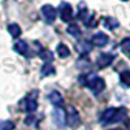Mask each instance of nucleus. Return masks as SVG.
Masks as SVG:
<instances>
[{
  "instance_id": "nucleus-15",
  "label": "nucleus",
  "mask_w": 130,
  "mask_h": 130,
  "mask_svg": "<svg viewBox=\"0 0 130 130\" xmlns=\"http://www.w3.org/2000/svg\"><path fill=\"white\" fill-rule=\"evenodd\" d=\"M8 31H9V34L12 35L13 38H18L21 35V27L17 25V24H9L8 25Z\"/></svg>"
},
{
  "instance_id": "nucleus-4",
  "label": "nucleus",
  "mask_w": 130,
  "mask_h": 130,
  "mask_svg": "<svg viewBox=\"0 0 130 130\" xmlns=\"http://www.w3.org/2000/svg\"><path fill=\"white\" fill-rule=\"evenodd\" d=\"M79 122H81V117H79L78 111L73 105H69L67 109V125L75 127L77 125H79Z\"/></svg>"
},
{
  "instance_id": "nucleus-7",
  "label": "nucleus",
  "mask_w": 130,
  "mask_h": 130,
  "mask_svg": "<svg viewBox=\"0 0 130 130\" xmlns=\"http://www.w3.org/2000/svg\"><path fill=\"white\" fill-rule=\"evenodd\" d=\"M113 59H115L113 53H102V55H99L98 61H96L98 62V67H99L100 69L109 67V65L113 62Z\"/></svg>"
},
{
  "instance_id": "nucleus-12",
  "label": "nucleus",
  "mask_w": 130,
  "mask_h": 130,
  "mask_svg": "<svg viewBox=\"0 0 130 130\" xmlns=\"http://www.w3.org/2000/svg\"><path fill=\"white\" fill-rule=\"evenodd\" d=\"M43 77H48V75H53L55 74V67L51 64V62H46L44 65L42 67V70H40Z\"/></svg>"
},
{
  "instance_id": "nucleus-5",
  "label": "nucleus",
  "mask_w": 130,
  "mask_h": 130,
  "mask_svg": "<svg viewBox=\"0 0 130 130\" xmlns=\"http://www.w3.org/2000/svg\"><path fill=\"white\" fill-rule=\"evenodd\" d=\"M37 96H38V92L34 91V92H31L25 99V111L26 112H34L37 108H38Z\"/></svg>"
},
{
  "instance_id": "nucleus-2",
  "label": "nucleus",
  "mask_w": 130,
  "mask_h": 130,
  "mask_svg": "<svg viewBox=\"0 0 130 130\" xmlns=\"http://www.w3.org/2000/svg\"><path fill=\"white\" fill-rule=\"evenodd\" d=\"M126 109L125 108H108L100 116V122L103 125H111L121 122L126 117Z\"/></svg>"
},
{
  "instance_id": "nucleus-17",
  "label": "nucleus",
  "mask_w": 130,
  "mask_h": 130,
  "mask_svg": "<svg viewBox=\"0 0 130 130\" xmlns=\"http://www.w3.org/2000/svg\"><path fill=\"white\" fill-rule=\"evenodd\" d=\"M67 31H68V34H70V35H73V37H79V35H81V30H79V27L75 25V24L69 25L68 29H67Z\"/></svg>"
},
{
  "instance_id": "nucleus-11",
  "label": "nucleus",
  "mask_w": 130,
  "mask_h": 130,
  "mask_svg": "<svg viewBox=\"0 0 130 130\" xmlns=\"http://www.w3.org/2000/svg\"><path fill=\"white\" fill-rule=\"evenodd\" d=\"M13 48H14V51L17 53H20V55H26L27 51H29V46H27V43L25 40H17L14 43Z\"/></svg>"
},
{
  "instance_id": "nucleus-1",
  "label": "nucleus",
  "mask_w": 130,
  "mask_h": 130,
  "mask_svg": "<svg viewBox=\"0 0 130 130\" xmlns=\"http://www.w3.org/2000/svg\"><path fill=\"white\" fill-rule=\"evenodd\" d=\"M79 82L82 85H85L87 89H90L92 91V94L98 95L100 94L104 89H105V82L103 78H100L99 75H96L95 73H89L79 77Z\"/></svg>"
},
{
  "instance_id": "nucleus-20",
  "label": "nucleus",
  "mask_w": 130,
  "mask_h": 130,
  "mask_svg": "<svg viewBox=\"0 0 130 130\" xmlns=\"http://www.w3.org/2000/svg\"><path fill=\"white\" fill-rule=\"evenodd\" d=\"M14 124L12 121H0V130H13Z\"/></svg>"
},
{
  "instance_id": "nucleus-10",
  "label": "nucleus",
  "mask_w": 130,
  "mask_h": 130,
  "mask_svg": "<svg viewBox=\"0 0 130 130\" xmlns=\"http://www.w3.org/2000/svg\"><path fill=\"white\" fill-rule=\"evenodd\" d=\"M48 100H50L53 105L61 107L62 103H64V98H62V95H61L59 91H51V92L48 94Z\"/></svg>"
},
{
  "instance_id": "nucleus-13",
  "label": "nucleus",
  "mask_w": 130,
  "mask_h": 130,
  "mask_svg": "<svg viewBox=\"0 0 130 130\" xmlns=\"http://www.w3.org/2000/svg\"><path fill=\"white\" fill-rule=\"evenodd\" d=\"M104 26L108 29V30H113V29H116V27H118V21L116 20V18H113V17H105L104 18Z\"/></svg>"
},
{
  "instance_id": "nucleus-22",
  "label": "nucleus",
  "mask_w": 130,
  "mask_h": 130,
  "mask_svg": "<svg viewBox=\"0 0 130 130\" xmlns=\"http://www.w3.org/2000/svg\"><path fill=\"white\" fill-rule=\"evenodd\" d=\"M111 130H122V129H111Z\"/></svg>"
},
{
  "instance_id": "nucleus-21",
  "label": "nucleus",
  "mask_w": 130,
  "mask_h": 130,
  "mask_svg": "<svg viewBox=\"0 0 130 130\" xmlns=\"http://www.w3.org/2000/svg\"><path fill=\"white\" fill-rule=\"evenodd\" d=\"M125 125H126V127L130 130V120H126V122H125Z\"/></svg>"
},
{
  "instance_id": "nucleus-8",
  "label": "nucleus",
  "mask_w": 130,
  "mask_h": 130,
  "mask_svg": "<svg viewBox=\"0 0 130 130\" xmlns=\"http://www.w3.org/2000/svg\"><path fill=\"white\" fill-rule=\"evenodd\" d=\"M42 13H43V16L46 17V20L48 21L50 24H52L53 21L56 20V16H57L56 9L53 8L52 5H50V4L43 5V8H42Z\"/></svg>"
},
{
  "instance_id": "nucleus-3",
  "label": "nucleus",
  "mask_w": 130,
  "mask_h": 130,
  "mask_svg": "<svg viewBox=\"0 0 130 130\" xmlns=\"http://www.w3.org/2000/svg\"><path fill=\"white\" fill-rule=\"evenodd\" d=\"M52 120L56 126L64 127L67 125V112H65L61 107H56L52 111Z\"/></svg>"
},
{
  "instance_id": "nucleus-14",
  "label": "nucleus",
  "mask_w": 130,
  "mask_h": 130,
  "mask_svg": "<svg viewBox=\"0 0 130 130\" xmlns=\"http://www.w3.org/2000/svg\"><path fill=\"white\" fill-rule=\"evenodd\" d=\"M56 52H57L59 57H61V59H65V57H68V56L70 55V51H69L68 46L62 44V43L56 47Z\"/></svg>"
},
{
  "instance_id": "nucleus-16",
  "label": "nucleus",
  "mask_w": 130,
  "mask_h": 130,
  "mask_svg": "<svg viewBox=\"0 0 130 130\" xmlns=\"http://www.w3.org/2000/svg\"><path fill=\"white\" fill-rule=\"evenodd\" d=\"M120 81L124 86L126 87H130V70H124L120 74Z\"/></svg>"
},
{
  "instance_id": "nucleus-19",
  "label": "nucleus",
  "mask_w": 130,
  "mask_h": 130,
  "mask_svg": "<svg viewBox=\"0 0 130 130\" xmlns=\"http://www.w3.org/2000/svg\"><path fill=\"white\" fill-rule=\"evenodd\" d=\"M121 50H122L124 53L130 56V38H125L121 42Z\"/></svg>"
},
{
  "instance_id": "nucleus-6",
  "label": "nucleus",
  "mask_w": 130,
  "mask_h": 130,
  "mask_svg": "<svg viewBox=\"0 0 130 130\" xmlns=\"http://www.w3.org/2000/svg\"><path fill=\"white\" fill-rule=\"evenodd\" d=\"M73 17V9L72 5L68 3H62L60 7V18L64 21V22H69Z\"/></svg>"
},
{
  "instance_id": "nucleus-9",
  "label": "nucleus",
  "mask_w": 130,
  "mask_h": 130,
  "mask_svg": "<svg viewBox=\"0 0 130 130\" xmlns=\"http://www.w3.org/2000/svg\"><path fill=\"white\" fill-rule=\"evenodd\" d=\"M91 43L95 47H104L108 43V37L104 32H96V34L91 38Z\"/></svg>"
},
{
  "instance_id": "nucleus-18",
  "label": "nucleus",
  "mask_w": 130,
  "mask_h": 130,
  "mask_svg": "<svg viewBox=\"0 0 130 130\" xmlns=\"http://www.w3.org/2000/svg\"><path fill=\"white\" fill-rule=\"evenodd\" d=\"M39 56L42 57V60H44L46 62H51L53 60V55H52V52L48 51V50H44V51H42L39 53Z\"/></svg>"
},
{
  "instance_id": "nucleus-23",
  "label": "nucleus",
  "mask_w": 130,
  "mask_h": 130,
  "mask_svg": "<svg viewBox=\"0 0 130 130\" xmlns=\"http://www.w3.org/2000/svg\"><path fill=\"white\" fill-rule=\"evenodd\" d=\"M122 2H127V0H122Z\"/></svg>"
}]
</instances>
